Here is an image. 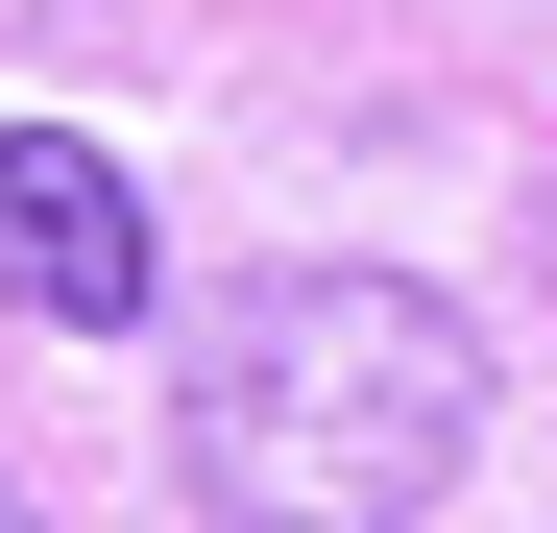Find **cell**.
I'll return each mask as SVG.
<instances>
[{
  "label": "cell",
  "instance_id": "6da1fadb",
  "mask_svg": "<svg viewBox=\"0 0 557 533\" xmlns=\"http://www.w3.org/2000/svg\"><path fill=\"white\" fill-rule=\"evenodd\" d=\"M170 461L219 533H436L485 461V315L412 266H243L170 339Z\"/></svg>",
  "mask_w": 557,
  "mask_h": 533
},
{
  "label": "cell",
  "instance_id": "7a4b0ae2",
  "mask_svg": "<svg viewBox=\"0 0 557 533\" xmlns=\"http://www.w3.org/2000/svg\"><path fill=\"white\" fill-rule=\"evenodd\" d=\"M0 315H49V339H146L170 315V219H146L122 146L0 122Z\"/></svg>",
  "mask_w": 557,
  "mask_h": 533
},
{
  "label": "cell",
  "instance_id": "3957f363",
  "mask_svg": "<svg viewBox=\"0 0 557 533\" xmlns=\"http://www.w3.org/2000/svg\"><path fill=\"white\" fill-rule=\"evenodd\" d=\"M0 533H49V509H25V485H0Z\"/></svg>",
  "mask_w": 557,
  "mask_h": 533
}]
</instances>
